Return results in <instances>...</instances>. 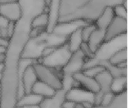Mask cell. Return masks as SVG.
I'll return each mask as SVG.
<instances>
[{
    "label": "cell",
    "instance_id": "obj_5",
    "mask_svg": "<svg viewBox=\"0 0 128 108\" xmlns=\"http://www.w3.org/2000/svg\"><path fill=\"white\" fill-rule=\"evenodd\" d=\"M0 14L9 22H18L22 17L19 1L0 0Z\"/></svg>",
    "mask_w": 128,
    "mask_h": 108
},
{
    "label": "cell",
    "instance_id": "obj_15",
    "mask_svg": "<svg viewBox=\"0 0 128 108\" xmlns=\"http://www.w3.org/2000/svg\"><path fill=\"white\" fill-rule=\"evenodd\" d=\"M31 92L42 97L44 99H46L52 98L56 94L57 91H56L47 84L38 80L34 84Z\"/></svg>",
    "mask_w": 128,
    "mask_h": 108
},
{
    "label": "cell",
    "instance_id": "obj_2",
    "mask_svg": "<svg viewBox=\"0 0 128 108\" xmlns=\"http://www.w3.org/2000/svg\"><path fill=\"white\" fill-rule=\"evenodd\" d=\"M33 68L39 81L47 84L57 92L63 89L62 70L50 68L38 62L33 64Z\"/></svg>",
    "mask_w": 128,
    "mask_h": 108
},
{
    "label": "cell",
    "instance_id": "obj_6",
    "mask_svg": "<svg viewBox=\"0 0 128 108\" xmlns=\"http://www.w3.org/2000/svg\"><path fill=\"white\" fill-rule=\"evenodd\" d=\"M128 32V20L115 17L111 23L105 30L104 43L110 42L122 35H126Z\"/></svg>",
    "mask_w": 128,
    "mask_h": 108
},
{
    "label": "cell",
    "instance_id": "obj_4",
    "mask_svg": "<svg viewBox=\"0 0 128 108\" xmlns=\"http://www.w3.org/2000/svg\"><path fill=\"white\" fill-rule=\"evenodd\" d=\"M46 32H44L38 37L28 38L20 53V59H26L38 62L41 58L43 50L46 47Z\"/></svg>",
    "mask_w": 128,
    "mask_h": 108
},
{
    "label": "cell",
    "instance_id": "obj_24",
    "mask_svg": "<svg viewBox=\"0 0 128 108\" xmlns=\"http://www.w3.org/2000/svg\"><path fill=\"white\" fill-rule=\"evenodd\" d=\"M97 29L94 23H88L81 29V35L83 42H87L92 32Z\"/></svg>",
    "mask_w": 128,
    "mask_h": 108
},
{
    "label": "cell",
    "instance_id": "obj_31",
    "mask_svg": "<svg viewBox=\"0 0 128 108\" xmlns=\"http://www.w3.org/2000/svg\"><path fill=\"white\" fill-rule=\"evenodd\" d=\"M9 44H10V40L9 39L0 36V47H2L4 48L8 49V47L9 46Z\"/></svg>",
    "mask_w": 128,
    "mask_h": 108
},
{
    "label": "cell",
    "instance_id": "obj_30",
    "mask_svg": "<svg viewBox=\"0 0 128 108\" xmlns=\"http://www.w3.org/2000/svg\"><path fill=\"white\" fill-rule=\"evenodd\" d=\"M9 21L0 14V31L6 29Z\"/></svg>",
    "mask_w": 128,
    "mask_h": 108
},
{
    "label": "cell",
    "instance_id": "obj_19",
    "mask_svg": "<svg viewBox=\"0 0 128 108\" xmlns=\"http://www.w3.org/2000/svg\"><path fill=\"white\" fill-rule=\"evenodd\" d=\"M82 28L77 29L76 30H75L73 33H71L68 37L67 44H68L70 51L72 53L78 51L80 48L81 44L83 43V41L82 38V35H81V29Z\"/></svg>",
    "mask_w": 128,
    "mask_h": 108
},
{
    "label": "cell",
    "instance_id": "obj_28",
    "mask_svg": "<svg viewBox=\"0 0 128 108\" xmlns=\"http://www.w3.org/2000/svg\"><path fill=\"white\" fill-rule=\"evenodd\" d=\"M15 29H16V23H14V22H9L8 26H7V28H6L7 38L9 40L14 35V32H15Z\"/></svg>",
    "mask_w": 128,
    "mask_h": 108
},
{
    "label": "cell",
    "instance_id": "obj_26",
    "mask_svg": "<svg viewBox=\"0 0 128 108\" xmlns=\"http://www.w3.org/2000/svg\"><path fill=\"white\" fill-rule=\"evenodd\" d=\"M80 50L82 52V53L84 55V56L86 57V59L88 60V59H92L94 57L95 54H94L92 50H90L88 44L86 42H83L81 46H80Z\"/></svg>",
    "mask_w": 128,
    "mask_h": 108
},
{
    "label": "cell",
    "instance_id": "obj_27",
    "mask_svg": "<svg viewBox=\"0 0 128 108\" xmlns=\"http://www.w3.org/2000/svg\"><path fill=\"white\" fill-rule=\"evenodd\" d=\"M115 95H116L112 92H109L105 93L102 97V100H101V102H100V105H101V106L108 105L109 104H110L112 102V101L113 100Z\"/></svg>",
    "mask_w": 128,
    "mask_h": 108
},
{
    "label": "cell",
    "instance_id": "obj_1",
    "mask_svg": "<svg viewBox=\"0 0 128 108\" xmlns=\"http://www.w3.org/2000/svg\"><path fill=\"white\" fill-rule=\"evenodd\" d=\"M122 2V0H84L82 4L72 14L62 19L58 23L76 20L94 23L106 7H114Z\"/></svg>",
    "mask_w": 128,
    "mask_h": 108
},
{
    "label": "cell",
    "instance_id": "obj_25",
    "mask_svg": "<svg viewBox=\"0 0 128 108\" xmlns=\"http://www.w3.org/2000/svg\"><path fill=\"white\" fill-rule=\"evenodd\" d=\"M122 3H123V2L113 7L114 14H115V17L128 20V9L126 8H124V6L122 5Z\"/></svg>",
    "mask_w": 128,
    "mask_h": 108
},
{
    "label": "cell",
    "instance_id": "obj_14",
    "mask_svg": "<svg viewBox=\"0 0 128 108\" xmlns=\"http://www.w3.org/2000/svg\"><path fill=\"white\" fill-rule=\"evenodd\" d=\"M94 79L100 87V91L98 92L100 94L104 95L106 92H111V85L113 77L106 70L100 73L94 77Z\"/></svg>",
    "mask_w": 128,
    "mask_h": 108
},
{
    "label": "cell",
    "instance_id": "obj_22",
    "mask_svg": "<svg viewBox=\"0 0 128 108\" xmlns=\"http://www.w3.org/2000/svg\"><path fill=\"white\" fill-rule=\"evenodd\" d=\"M127 90V77L113 78L111 85V92L115 95Z\"/></svg>",
    "mask_w": 128,
    "mask_h": 108
},
{
    "label": "cell",
    "instance_id": "obj_11",
    "mask_svg": "<svg viewBox=\"0 0 128 108\" xmlns=\"http://www.w3.org/2000/svg\"><path fill=\"white\" fill-rule=\"evenodd\" d=\"M60 1H50L48 8V25L46 27V32L52 33L55 26L58 24V8Z\"/></svg>",
    "mask_w": 128,
    "mask_h": 108
},
{
    "label": "cell",
    "instance_id": "obj_8",
    "mask_svg": "<svg viewBox=\"0 0 128 108\" xmlns=\"http://www.w3.org/2000/svg\"><path fill=\"white\" fill-rule=\"evenodd\" d=\"M64 99L76 104H82L83 102H92L94 104V94L81 87H72L66 91Z\"/></svg>",
    "mask_w": 128,
    "mask_h": 108
},
{
    "label": "cell",
    "instance_id": "obj_16",
    "mask_svg": "<svg viewBox=\"0 0 128 108\" xmlns=\"http://www.w3.org/2000/svg\"><path fill=\"white\" fill-rule=\"evenodd\" d=\"M44 98L38 95L29 93L25 94L20 98H19L15 104L14 107H29V106H40Z\"/></svg>",
    "mask_w": 128,
    "mask_h": 108
},
{
    "label": "cell",
    "instance_id": "obj_21",
    "mask_svg": "<svg viewBox=\"0 0 128 108\" xmlns=\"http://www.w3.org/2000/svg\"><path fill=\"white\" fill-rule=\"evenodd\" d=\"M48 14L47 13L42 12L41 14L35 16L32 18V20L30 22V28L31 29H46L48 25Z\"/></svg>",
    "mask_w": 128,
    "mask_h": 108
},
{
    "label": "cell",
    "instance_id": "obj_32",
    "mask_svg": "<svg viewBox=\"0 0 128 108\" xmlns=\"http://www.w3.org/2000/svg\"><path fill=\"white\" fill-rule=\"evenodd\" d=\"M6 53H2L0 54V65H4L6 62Z\"/></svg>",
    "mask_w": 128,
    "mask_h": 108
},
{
    "label": "cell",
    "instance_id": "obj_3",
    "mask_svg": "<svg viewBox=\"0 0 128 108\" xmlns=\"http://www.w3.org/2000/svg\"><path fill=\"white\" fill-rule=\"evenodd\" d=\"M72 53L70 51L67 42L61 47L56 48L53 52L45 58L40 59L38 62L44 65L58 70H62L64 65L69 61Z\"/></svg>",
    "mask_w": 128,
    "mask_h": 108
},
{
    "label": "cell",
    "instance_id": "obj_17",
    "mask_svg": "<svg viewBox=\"0 0 128 108\" xmlns=\"http://www.w3.org/2000/svg\"><path fill=\"white\" fill-rule=\"evenodd\" d=\"M65 92L66 91L62 89L58 91L52 98L44 99L40 104V108H62L61 105L64 100Z\"/></svg>",
    "mask_w": 128,
    "mask_h": 108
},
{
    "label": "cell",
    "instance_id": "obj_12",
    "mask_svg": "<svg viewBox=\"0 0 128 108\" xmlns=\"http://www.w3.org/2000/svg\"><path fill=\"white\" fill-rule=\"evenodd\" d=\"M114 17L115 14L113 11V7L107 6L103 10L102 13L100 14L97 20L94 22V24L98 29L106 30L112 21V20L114 19Z\"/></svg>",
    "mask_w": 128,
    "mask_h": 108
},
{
    "label": "cell",
    "instance_id": "obj_9",
    "mask_svg": "<svg viewBox=\"0 0 128 108\" xmlns=\"http://www.w3.org/2000/svg\"><path fill=\"white\" fill-rule=\"evenodd\" d=\"M87 24H88V23L82 20H76V21L67 22V23H59L55 26L52 32L68 38L75 30H76L79 28H82Z\"/></svg>",
    "mask_w": 128,
    "mask_h": 108
},
{
    "label": "cell",
    "instance_id": "obj_23",
    "mask_svg": "<svg viewBox=\"0 0 128 108\" xmlns=\"http://www.w3.org/2000/svg\"><path fill=\"white\" fill-rule=\"evenodd\" d=\"M104 70H105V68L103 66H101L100 65H96L87 68L86 69H83L82 71V72L85 75H86V76H88L89 77L94 78L97 75H98L100 73H101Z\"/></svg>",
    "mask_w": 128,
    "mask_h": 108
},
{
    "label": "cell",
    "instance_id": "obj_13",
    "mask_svg": "<svg viewBox=\"0 0 128 108\" xmlns=\"http://www.w3.org/2000/svg\"><path fill=\"white\" fill-rule=\"evenodd\" d=\"M104 38H105V30L96 29L91 36L89 37L88 40L87 41V44L92 50V52L95 54L99 48L101 47V45L104 43Z\"/></svg>",
    "mask_w": 128,
    "mask_h": 108
},
{
    "label": "cell",
    "instance_id": "obj_37",
    "mask_svg": "<svg viewBox=\"0 0 128 108\" xmlns=\"http://www.w3.org/2000/svg\"><path fill=\"white\" fill-rule=\"evenodd\" d=\"M1 88H2V86H1V83H0V93H1Z\"/></svg>",
    "mask_w": 128,
    "mask_h": 108
},
{
    "label": "cell",
    "instance_id": "obj_20",
    "mask_svg": "<svg viewBox=\"0 0 128 108\" xmlns=\"http://www.w3.org/2000/svg\"><path fill=\"white\" fill-rule=\"evenodd\" d=\"M110 64L114 66H119L127 63L128 61V47H123L115 52L108 59Z\"/></svg>",
    "mask_w": 128,
    "mask_h": 108
},
{
    "label": "cell",
    "instance_id": "obj_36",
    "mask_svg": "<svg viewBox=\"0 0 128 108\" xmlns=\"http://www.w3.org/2000/svg\"><path fill=\"white\" fill-rule=\"evenodd\" d=\"M75 108H84L82 104H76Z\"/></svg>",
    "mask_w": 128,
    "mask_h": 108
},
{
    "label": "cell",
    "instance_id": "obj_34",
    "mask_svg": "<svg viewBox=\"0 0 128 108\" xmlns=\"http://www.w3.org/2000/svg\"><path fill=\"white\" fill-rule=\"evenodd\" d=\"M7 53V49L4 48L2 47H0V54L2 53Z\"/></svg>",
    "mask_w": 128,
    "mask_h": 108
},
{
    "label": "cell",
    "instance_id": "obj_7",
    "mask_svg": "<svg viewBox=\"0 0 128 108\" xmlns=\"http://www.w3.org/2000/svg\"><path fill=\"white\" fill-rule=\"evenodd\" d=\"M86 60L87 59L80 50L72 53L69 61L62 68L63 75L72 77L74 74L82 71Z\"/></svg>",
    "mask_w": 128,
    "mask_h": 108
},
{
    "label": "cell",
    "instance_id": "obj_33",
    "mask_svg": "<svg viewBox=\"0 0 128 108\" xmlns=\"http://www.w3.org/2000/svg\"><path fill=\"white\" fill-rule=\"evenodd\" d=\"M82 104L84 108H93L94 106V104L92 102H83L82 103Z\"/></svg>",
    "mask_w": 128,
    "mask_h": 108
},
{
    "label": "cell",
    "instance_id": "obj_18",
    "mask_svg": "<svg viewBox=\"0 0 128 108\" xmlns=\"http://www.w3.org/2000/svg\"><path fill=\"white\" fill-rule=\"evenodd\" d=\"M93 108H128V92L124 90L116 94L110 104L106 106H94Z\"/></svg>",
    "mask_w": 128,
    "mask_h": 108
},
{
    "label": "cell",
    "instance_id": "obj_10",
    "mask_svg": "<svg viewBox=\"0 0 128 108\" xmlns=\"http://www.w3.org/2000/svg\"><path fill=\"white\" fill-rule=\"evenodd\" d=\"M72 77L73 79L78 83L80 87L94 94H96L100 91V87L95 79L85 75L82 71L74 74Z\"/></svg>",
    "mask_w": 128,
    "mask_h": 108
},
{
    "label": "cell",
    "instance_id": "obj_35",
    "mask_svg": "<svg viewBox=\"0 0 128 108\" xmlns=\"http://www.w3.org/2000/svg\"><path fill=\"white\" fill-rule=\"evenodd\" d=\"M14 108H40V106H29V107H20Z\"/></svg>",
    "mask_w": 128,
    "mask_h": 108
},
{
    "label": "cell",
    "instance_id": "obj_29",
    "mask_svg": "<svg viewBox=\"0 0 128 108\" xmlns=\"http://www.w3.org/2000/svg\"><path fill=\"white\" fill-rule=\"evenodd\" d=\"M75 106H76V103L65 99L63 101L61 105L62 108H75Z\"/></svg>",
    "mask_w": 128,
    "mask_h": 108
}]
</instances>
